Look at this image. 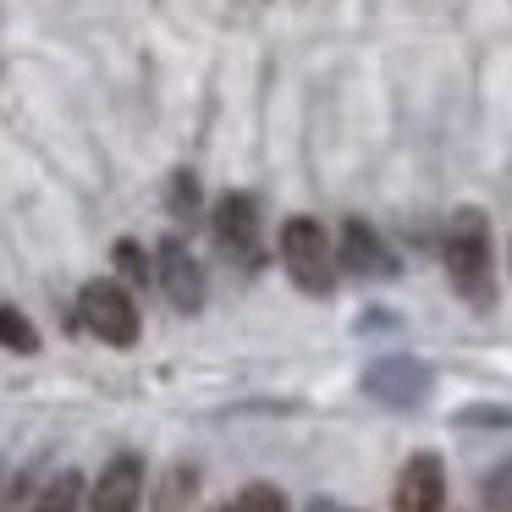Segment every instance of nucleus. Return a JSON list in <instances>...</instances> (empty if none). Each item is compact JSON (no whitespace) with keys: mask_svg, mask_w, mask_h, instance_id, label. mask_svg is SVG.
I'll return each mask as SVG.
<instances>
[{"mask_svg":"<svg viewBox=\"0 0 512 512\" xmlns=\"http://www.w3.org/2000/svg\"><path fill=\"white\" fill-rule=\"evenodd\" d=\"M358 331H397V314H364V320H358Z\"/></svg>","mask_w":512,"mask_h":512,"instance_id":"a211bd4d","label":"nucleus"},{"mask_svg":"<svg viewBox=\"0 0 512 512\" xmlns=\"http://www.w3.org/2000/svg\"><path fill=\"white\" fill-rule=\"evenodd\" d=\"M210 243L226 265L259 270L265 265V226H259V204L248 193H221L210 210Z\"/></svg>","mask_w":512,"mask_h":512,"instance_id":"7ed1b4c3","label":"nucleus"},{"mask_svg":"<svg viewBox=\"0 0 512 512\" xmlns=\"http://www.w3.org/2000/svg\"><path fill=\"white\" fill-rule=\"evenodd\" d=\"M463 430H512V408H496V402H474V408L457 413Z\"/></svg>","mask_w":512,"mask_h":512,"instance_id":"4468645a","label":"nucleus"},{"mask_svg":"<svg viewBox=\"0 0 512 512\" xmlns=\"http://www.w3.org/2000/svg\"><path fill=\"white\" fill-rule=\"evenodd\" d=\"M232 512H287V496L276 485H248L243 496L232 501Z\"/></svg>","mask_w":512,"mask_h":512,"instance_id":"2eb2a0df","label":"nucleus"},{"mask_svg":"<svg viewBox=\"0 0 512 512\" xmlns=\"http://www.w3.org/2000/svg\"><path fill=\"white\" fill-rule=\"evenodd\" d=\"M78 320L89 325L94 336H100L105 347H133L138 331H144V320H138V303L133 292L122 287V281H83L78 292Z\"/></svg>","mask_w":512,"mask_h":512,"instance_id":"20e7f679","label":"nucleus"},{"mask_svg":"<svg viewBox=\"0 0 512 512\" xmlns=\"http://www.w3.org/2000/svg\"><path fill=\"white\" fill-rule=\"evenodd\" d=\"M221 512H232V507H221Z\"/></svg>","mask_w":512,"mask_h":512,"instance_id":"aec40b11","label":"nucleus"},{"mask_svg":"<svg viewBox=\"0 0 512 512\" xmlns=\"http://www.w3.org/2000/svg\"><path fill=\"white\" fill-rule=\"evenodd\" d=\"M336 270H347L353 281H391L402 265L386 248V237L353 215V221H342V237H336Z\"/></svg>","mask_w":512,"mask_h":512,"instance_id":"423d86ee","label":"nucleus"},{"mask_svg":"<svg viewBox=\"0 0 512 512\" xmlns=\"http://www.w3.org/2000/svg\"><path fill=\"white\" fill-rule=\"evenodd\" d=\"M446 507V468L435 452H413L397 474L391 512H441Z\"/></svg>","mask_w":512,"mask_h":512,"instance_id":"6e6552de","label":"nucleus"},{"mask_svg":"<svg viewBox=\"0 0 512 512\" xmlns=\"http://www.w3.org/2000/svg\"><path fill=\"white\" fill-rule=\"evenodd\" d=\"M193 496H199V468L177 463V468H166V479L155 490V512H188Z\"/></svg>","mask_w":512,"mask_h":512,"instance_id":"9d476101","label":"nucleus"},{"mask_svg":"<svg viewBox=\"0 0 512 512\" xmlns=\"http://www.w3.org/2000/svg\"><path fill=\"white\" fill-rule=\"evenodd\" d=\"M281 265H287L292 287L309 292V298H331L336 292L331 237H325V226L309 221V215H292V221L281 226Z\"/></svg>","mask_w":512,"mask_h":512,"instance_id":"f03ea898","label":"nucleus"},{"mask_svg":"<svg viewBox=\"0 0 512 512\" xmlns=\"http://www.w3.org/2000/svg\"><path fill=\"white\" fill-rule=\"evenodd\" d=\"M364 397L369 402H380V408H419L424 397L435 391V369L424 364V358H413V353H386V358H375V364L364 369Z\"/></svg>","mask_w":512,"mask_h":512,"instance_id":"39448f33","label":"nucleus"},{"mask_svg":"<svg viewBox=\"0 0 512 512\" xmlns=\"http://www.w3.org/2000/svg\"><path fill=\"white\" fill-rule=\"evenodd\" d=\"M83 507V474L78 468H67V474H56L45 490H39L34 512H78Z\"/></svg>","mask_w":512,"mask_h":512,"instance_id":"f8f14e48","label":"nucleus"},{"mask_svg":"<svg viewBox=\"0 0 512 512\" xmlns=\"http://www.w3.org/2000/svg\"><path fill=\"white\" fill-rule=\"evenodd\" d=\"M138 496H144V457L116 452L89 485V512H138Z\"/></svg>","mask_w":512,"mask_h":512,"instance_id":"1a4fd4ad","label":"nucleus"},{"mask_svg":"<svg viewBox=\"0 0 512 512\" xmlns=\"http://www.w3.org/2000/svg\"><path fill=\"white\" fill-rule=\"evenodd\" d=\"M116 265L127 270V281H155V270H149L144 248H138L133 237H122V243H116Z\"/></svg>","mask_w":512,"mask_h":512,"instance_id":"f3484780","label":"nucleus"},{"mask_svg":"<svg viewBox=\"0 0 512 512\" xmlns=\"http://www.w3.org/2000/svg\"><path fill=\"white\" fill-rule=\"evenodd\" d=\"M155 281H160V292L171 298V309H182V314H199L204 309L210 281H204V265L188 254V243H182V237H166V243H160Z\"/></svg>","mask_w":512,"mask_h":512,"instance_id":"0eeeda50","label":"nucleus"},{"mask_svg":"<svg viewBox=\"0 0 512 512\" xmlns=\"http://www.w3.org/2000/svg\"><path fill=\"white\" fill-rule=\"evenodd\" d=\"M309 512H347V507H336V501H314Z\"/></svg>","mask_w":512,"mask_h":512,"instance_id":"6ab92c4d","label":"nucleus"},{"mask_svg":"<svg viewBox=\"0 0 512 512\" xmlns=\"http://www.w3.org/2000/svg\"><path fill=\"white\" fill-rule=\"evenodd\" d=\"M0 347H6V353H23V358L39 353V331L17 303H0Z\"/></svg>","mask_w":512,"mask_h":512,"instance_id":"9b49d317","label":"nucleus"},{"mask_svg":"<svg viewBox=\"0 0 512 512\" xmlns=\"http://www.w3.org/2000/svg\"><path fill=\"white\" fill-rule=\"evenodd\" d=\"M446 281L468 309H496V259H490V221L485 210H457L441 237Z\"/></svg>","mask_w":512,"mask_h":512,"instance_id":"f257e3e1","label":"nucleus"},{"mask_svg":"<svg viewBox=\"0 0 512 512\" xmlns=\"http://www.w3.org/2000/svg\"><path fill=\"white\" fill-rule=\"evenodd\" d=\"M485 507L490 512H512V457L485 474Z\"/></svg>","mask_w":512,"mask_h":512,"instance_id":"dca6fc26","label":"nucleus"},{"mask_svg":"<svg viewBox=\"0 0 512 512\" xmlns=\"http://www.w3.org/2000/svg\"><path fill=\"white\" fill-rule=\"evenodd\" d=\"M166 204H171V215H177V221H199V177H193V171H171Z\"/></svg>","mask_w":512,"mask_h":512,"instance_id":"ddd939ff","label":"nucleus"}]
</instances>
